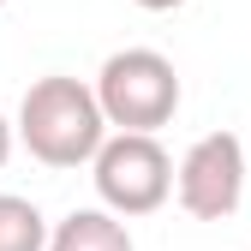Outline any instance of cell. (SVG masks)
<instances>
[{
    "label": "cell",
    "mask_w": 251,
    "mask_h": 251,
    "mask_svg": "<svg viewBox=\"0 0 251 251\" xmlns=\"http://www.w3.org/2000/svg\"><path fill=\"white\" fill-rule=\"evenodd\" d=\"M18 138L24 150L36 155L42 168H78V162H96V150L108 144V114L102 96L78 78H36L24 90V108H18Z\"/></svg>",
    "instance_id": "1"
},
{
    "label": "cell",
    "mask_w": 251,
    "mask_h": 251,
    "mask_svg": "<svg viewBox=\"0 0 251 251\" xmlns=\"http://www.w3.org/2000/svg\"><path fill=\"white\" fill-rule=\"evenodd\" d=\"M96 96H102L108 126H120V132H155V126H168L174 108H179L174 60H162L155 48L108 54V66L96 78Z\"/></svg>",
    "instance_id": "2"
},
{
    "label": "cell",
    "mask_w": 251,
    "mask_h": 251,
    "mask_svg": "<svg viewBox=\"0 0 251 251\" xmlns=\"http://www.w3.org/2000/svg\"><path fill=\"white\" fill-rule=\"evenodd\" d=\"M96 192L114 215H155L174 192V162L155 132H114L96 150Z\"/></svg>",
    "instance_id": "3"
},
{
    "label": "cell",
    "mask_w": 251,
    "mask_h": 251,
    "mask_svg": "<svg viewBox=\"0 0 251 251\" xmlns=\"http://www.w3.org/2000/svg\"><path fill=\"white\" fill-rule=\"evenodd\" d=\"M245 174H251V150L233 138V132H209L185 150V162L174 174L179 185V203L185 215H198V222H227L245 198Z\"/></svg>",
    "instance_id": "4"
},
{
    "label": "cell",
    "mask_w": 251,
    "mask_h": 251,
    "mask_svg": "<svg viewBox=\"0 0 251 251\" xmlns=\"http://www.w3.org/2000/svg\"><path fill=\"white\" fill-rule=\"evenodd\" d=\"M48 251H132V233L114 209H72L48 233Z\"/></svg>",
    "instance_id": "5"
},
{
    "label": "cell",
    "mask_w": 251,
    "mask_h": 251,
    "mask_svg": "<svg viewBox=\"0 0 251 251\" xmlns=\"http://www.w3.org/2000/svg\"><path fill=\"white\" fill-rule=\"evenodd\" d=\"M0 251H48V222L30 198L0 192Z\"/></svg>",
    "instance_id": "6"
},
{
    "label": "cell",
    "mask_w": 251,
    "mask_h": 251,
    "mask_svg": "<svg viewBox=\"0 0 251 251\" xmlns=\"http://www.w3.org/2000/svg\"><path fill=\"white\" fill-rule=\"evenodd\" d=\"M6 155H12V126H6V114H0V168H6Z\"/></svg>",
    "instance_id": "7"
},
{
    "label": "cell",
    "mask_w": 251,
    "mask_h": 251,
    "mask_svg": "<svg viewBox=\"0 0 251 251\" xmlns=\"http://www.w3.org/2000/svg\"><path fill=\"white\" fill-rule=\"evenodd\" d=\"M144 12H174V6H185V0H138Z\"/></svg>",
    "instance_id": "8"
},
{
    "label": "cell",
    "mask_w": 251,
    "mask_h": 251,
    "mask_svg": "<svg viewBox=\"0 0 251 251\" xmlns=\"http://www.w3.org/2000/svg\"><path fill=\"white\" fill-rule=\"evenodd\" d=\"M0 6H6V0H0Z\"/></svg>",
    "instance_id": "9"
},
{
    "label": "cell",
    "mask_w": 251,
    "mask_h": 251,
    "mask_svg": "<svg viewBox=\"0 0 251 251\" xmlns=\"http://www.w3.org/2000/svg\"><path fill=\"white\" fill-rule=\"evenodd\" d=\"M245 150H251V144H245Z\"/></svg>",
    "instance_id": "10"
}]
</instances>
